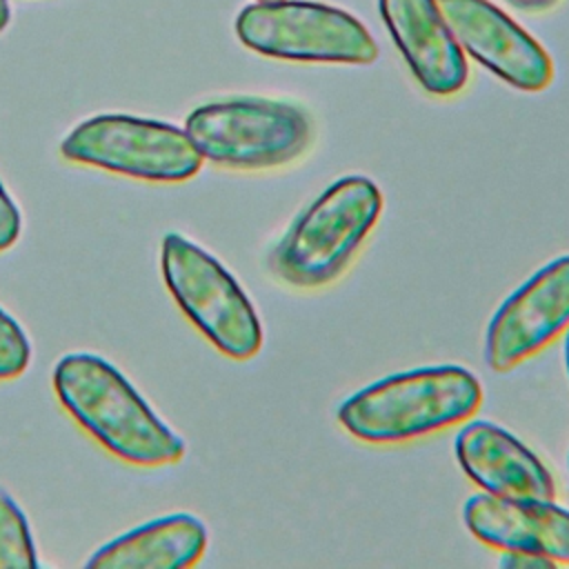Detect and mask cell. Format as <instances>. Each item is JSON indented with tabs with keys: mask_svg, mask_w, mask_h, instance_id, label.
Segmentation results:
<instances>
[{
	"mask_svg": "<svg viewBox=\"0 0 569 569\" xmlns=\"http://www.w3.org/2000/svg\"><path fill=\"white\" fill-rule=\"evenodd\" d=\"M51 380L67 413L116 458L138 467H158L184 456V440L100 356L67 353L56 362Z\"/></svg>",
	"mask_w": 569,
	"mask_h": 569,
	"instance_id": "6da1fadb",
	"label": "cell"
},
{
	"mask_svg": "<svg viewBox=\"0 0 569 569\" xmlns=\"http://www.w3.org/2000/svg\"><path fill=\"white\" fill-rule=\"evenodd\" d=\"M478 378L458 365L420 367L380 378L336 409L338 425L371 445L409 442L465 425L480 409Z\"/></svg>",
	"mask_w": 569,
	"mask_h": 569,
	"instance_id": "7a4b0ae2",
	"label": "cell"
},
{
	"mask_svg": "<svg viewBox=\"0 0 569 569\" xmlns=\"http://www.w3.org/2000/svg\"><path fill=\"white\" fill-rule=\"evenodd\" d=\"M382 204L371 178L342 176L289 224L267 258L269 271L296 289L331 284L373 231Z\"/></svg>",
	"mask_w": 569,
	"mask_h": 569,
	"instance_id": "3957f363",
	"label": "cell"
},
{
	"mask_svg": "<svg viewBox=\"0 0 569 569\" xmlns=\"http://www.w3.org/2000/svg\"><path fill=\"white\" fill-rule=\"evenodd\" d=\"M184 131L202 160L233 171L284 167L313 142L311 116L287 100L229 98L196 107Z\"/></svg>",
	"mask_w": 569,
	"mask_h": 569,
	"instance_id": "277c9868",
	"label": "cell"
},
{
	"mask_svg": "<svg viewBox=\"0 0 569 569\" xmlns=\"http://www.w3.org/2000/svg\"><path fill=\"white\" fill-rule=\"evenodd\" d=\"M160 271L182 313L218 351L233 360L260 351V318L236 278L213 256L180 233H167Z\"/></svg>",
	"mask_w": 569,
	"mask_h": 569,
	"instance_id": "5b68a950",
	"label": "cell"
},
{
	"mask_svg": "<svg viewBox=\"0 0 569 569\" xmlns=\"http://www.w3.org/2000/svg\"><path fill=\"white\" fill-rule=\"evenodd\" d=\"M238 40L267 58L369 64L378 44L367 27L338 7L309 0L247 4L236 18Z\"/></svg>",
	"mask_w": 569,
	"mask_h": 569,
	"instance_id": "8992f818",
	"label": "cell"
},
{
	"mask_svg": "<svg viewBox=\"0 0 569 569\" xmlns=\"http://www.w3.org/2000/svg\"><path fill=\"white\" fill-rule=\"evenodd\" d=\"M60 153L78 164L149 182L189 180L204 162L184 129L120 113L82 120L62 138Z\"/></svg>",
	"mask_w": 569,
	"mask_h": 569,
	"instance_id": "52a82bcc",
	"label": "cell"
},
{
	"mask_svg": "<svg viewBox=\"0 0 569 569\" xmlns=\"http://www.w3.org/2000/svg\"><path fill=\"white\" fill-rule=\"evenodd\" d=\"M569 329V256L540 267L502 300L485 333V360L505 373Z\"/></svg>",
	"mask_w": 569,
	"mask_h": 569,
	"instance_id": "ba28073f",
	"label": "cell"
},
{
	"mask_svg": "<svg viewBox=\"0 0 569 569\" xmlns=\"http://www.w3.org/2000/svg\"><path fill=\"white\" fill-rule=\"evenodd\" d=\"M460 49L520 91H542L553 80L545 47L489 0H438Z\"/></svg>",
	"mask_w": 569,
	"mask_h": 569,
	"instance_id": "9c48e42d",
	"label": "cell"
},
{
	"mask_svg": "<svg viewBox=\"0 0 569 569\" xmlns=\"http://www.w3.org/2000/svg\"><path fill=\"white\" fill-rule=\"evenodd\" d=\"M380 16L411 76L431 96L465 89L469 67L438 0H378Z\"/></svg>",
	"mask_w": 569,
	"mask_h": 569,
	"instance_id": "30bf717a",
	"label": "cell"
},
{
	"mask_svg": "<svg viewBox=\"0 0 569 569\" xmlns=\"http://www.w3.org/2000/svg\"><path fill=\"white\" fill-rule=\"evenodd\" d=\"M453 449L462 471L485 493L513 500H556L551 471L502 427L467 420Z\"/></svg>",
	"mask_w": 569,
	"mask_h": 569,
	"instance_id": "8fae6325",
	"label": "cell"
},
{
	"mask_svg": "<svg viewBox=\"0 0 569 569\" xmlns=\"http://www.w3.org/2000/svg\"><path fill=\"white\" fill-rule=\"evenodd\" d=\"M462 520L473 538L498 551H529L569 565V509L553 500L471 496Z\"/></svg>",
	"mask_w": 569,
	"mask_h": 569,
	"instance_id": "7c38bea8",
	"label": "cell"
},
{
	"mask_svg": "<svg viewBox=\"0 0 569 569\" xmlns=\"http://www.w3.org/2000/svg\"><path fill=\"white\" fill-rule=\"evenodd\" d=\"M207 549V527L191 513H169L98 547L87 567L96 569H182Z\"/></svg>",
	"mask_w": 569,
	"mask_h": 569,
	"instance_id": "4fadbf2b",
	"label": "cell"
},
{
	"mask_svg": "<svg viewBox=\"0 0 569 569\" xmlns=\"http://www.w3.org/2000/svg\"><path fill=\"white\" fill-rule=\"evenodd\" d=\"M13 567H38V558L22 509L0 489V569Z\"/></svg>",
	"mask_w": 569,
	"mask_h": 569,
	"instance_id": "5bb4252c",
	"label": "cell"
},
{
	"mask_svg": "<svg viewBox=\"0 0 569 569\" xmlns=\"http://www.w3.org/2000/svg\"><path fill=\"white\" fill-rule=\"evenodd\" d=\"M29 340L20 325L0 309V380H11L29 365Z\"/></svg>",
	"mask_w": 569,
	"mask_h": 569,
	"instance_id": "9a60e30c",
	"label": "cell"
},
{
	"mask_svg": "<svg viewBox=\"0 0 569 569\" xmlns=\"http://www.w3.org/2000/svg\"><path fill=\"white\" fill-rule=\"evenodd\" d=\"M20 211L16 207V202L9 198V193L4 191V187L0 184V251L9 249L18 236H20Z\"/></svg>",
	"mask_w": 569,
	"mask_h": 569,
	"instance_id": "2e32d148",
	"label": "cell"
},
{
	"mask_svg": "<svg viewBox=\"0 0 569 569\" xmlns=\"http://www.w3.org/2000/svg\"><path fill=\"white\" fill-rule=\"evenodd\" d=\"M500 567L507 569H545V567H556L549 558L529 553V551H502L500 556Z\"/></svg>",
	"mask_w": 569,
	"mask_h": 569,
	"instance_id": "e0dca14e",
	"label": "cell"
},
{
	"mask_svg": "<svg viewBox=\"0 0 569 569\" xmlns=\"http://www.w3.org/2000/svg\"><path fill=\"white\" fill-rule=\"evenodd\" d=\"M509 2L522 11L542 13V11H549L551 7H556L560 0H509Z\"/></svg>",
	"mask_w": 569,
	"mask_h": 569,
	"instance_id": "ac0fdd59",
	"label": "cell"
},
{
	"mask_svg": "<svg viewBox=\"0 0 569 569\" xmlns=\"http://www.w3.org/2000/svg\"><path fill=\"white\" fill-rule=\"evenodd\" d=\"M7 22H9V2L0 0V31L7 27Z\"/></svg>",
	"mask_w": 569,
	"mask_h": 569,
	"instance_id": "d6986e66",
	"label": "cell"
},
{
	"mask_svg": "<svg viewBox=\"0 0 569 569\" xmlns=\"http://www.w3.org/2000/svg\"><path fill=\"white\" fill-rule=\"evenodd\" d=\"M565 362H567V371H569V329L565 331Z\"/></svg>",
	"mask_w": 569,
	"mask_h": 569,
	"instance_id": "ffe728a7",
	"label": "cell"
},
{
	"mask_svg": "<svg viewBox=\"0 0 569 569\" xmlns=\"http://www.w3.org/2000/svg\"><path fill=\"white\" fill-rule=\"evenodd\" d=\"M258 2H276V0H258Z\"/></svg>",
	"mask_w": 569,
	"mask_h": 569,
	"instance_id": "44dd1931",
	"label": "cell"
},
{
	"mask_svg": "<svg viewBox=\"0 0 569 569\" xmlns=\"http://www.w3.org/2000/svg\"><path fill=\"white\" fill-rule=\"evenodd\" d=\"M567 467H569V456H567Z\"/></svg>",
	"mask_w": 569,
	"mask_h": 569,
	"instance_id": "7402d4cb",
	"label": "cell"
}]
</instances>
